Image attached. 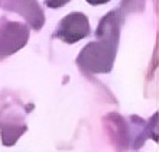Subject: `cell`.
I'll return each instance as SVG.
<instances>
[{
  "instance_id": "6da1fadb",
  "label": "cell",
  "mask_w": 159,
  "mask_h": 152,
  "mask_svg": "<svg viewBox=\"0 0 159 152\" xmlns=\"http://www.w3.org/2000/svg\"><path fill=\"white\" fill-rule=\"evenodd\" d=\"M88 34V21L81 13H72L67 16L61 23L58 35L68 42H74L84 38Z\"/></svg>"
},
{
  "instance_id": "3957f363",
  "label": "cell",
  "mask_w": 159,
  "mask_h": 152,
  "mask_svg": "<svg viewBox=\"0 0 159 152\" xmlns=\"http://www.w3.org/2000/svg\"><path fill=\"white\" fill-rule=\"evenodd\" d=\"M67 2L68 0H48V6H51V7H58V6L67 3Z\"/></svg>"
},
{
  "instance_id": "277c9868",
  "label": "cell",
  "mask_w": 159,
  "mask_h": 152,
  "mask_svg": "<svg viewBox=\"0 0 159 152\" xmlns=\"http://www.w3.org/2000/svg\"><path fill=\"white\" fill-rule=\"evenodd\" d=\"M90 3L96 4V3H106V2H109V0H88Z\"/></svg>"
},
{
  "instance_id": "7a4b0ae2",
  "label": "cell",
  "mask_w": 159,
  "mask_h": 152,
  "mask_svg": "<svg viewBox=\"0 0 159 152\" xmlns=\"http://www.w3.org/2000/svg\"><path fill=\"white\" fill-rule=\"evenodd\" d=\"M26 41V30L23 26L12 23L4 29V34L0 38V49L3 54L13 52L15 49L20 48V45Z\"/></svg>"
}]
</instances>
